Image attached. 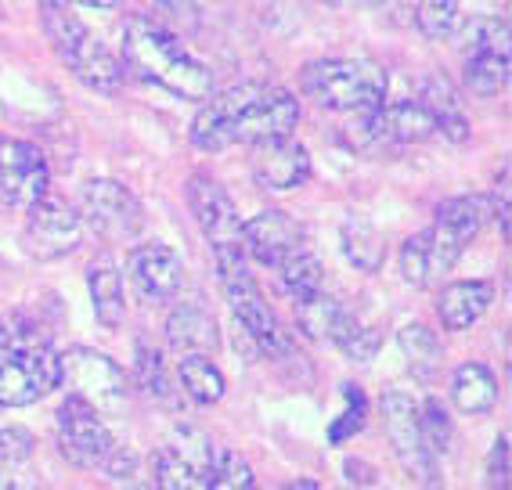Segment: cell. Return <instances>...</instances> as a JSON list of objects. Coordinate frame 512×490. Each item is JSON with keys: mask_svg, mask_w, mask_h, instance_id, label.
<instances>
[{"mask_svg": "<svg viewBox=\"0 0 512 490\" xmlns=\"http://www.w3.org/2000/svg\"><path fill=\"white\" fill-rule=\"evenodd\" d=\"M47 173L44 152L29 141H0V206L8 209H33L47 199Z\"/></svg>", "mask_w": 512, "mask_h": 490, "instance_id": "4fadbf2b", "label": "cell"}, {"mask_svg": "<svg viewBox=\"0 0 512 490\" xmlns=\"http://www.w3.org/2000/svg\"><path fill=\"white\" fill-rule=\"evenodd\" d=\"M466 253V245L455 235H448L444 227H426L419 235H412L401 245V274L404 282L415 289H433L444 282V274L458 264V256Z\"/></svg>", "mask_w": 512, "mask_h": 490, "instance_id": "2e32d148", "label": "cell"}, {"mask_svg": "<svg viewBox=\"0 0 512 490\" xmlns=\"http://www.w3.org/2000/svg\"><path fill=\"white\" fill-rule=\"evenodd\" d=\"M152 490H199V472L184 465L170 447L152 454Z\"/></svg>", "mask_w": 512, "mask_h": 490, "instance_id": "e575fe53", "label": "cell"}, {"mask_svg": "<svg viewBox=\"0 0 512 490\" xmlns=\"http://www.w3.org/2000/svg\"><path fill=\"white\" fill-rule=\"evenodd\" d=\"M332 4H343V8H379L383 0H332Z\"/></svg>", "mask_w": 512, "mask_h": 490, "instance_id": "ee69618b", "label": "cell"}, {"mask_svg": "<svg viewBox=\"0 0 512 490\" xmlns=\"http://www.w3.org/2000/svg\"><path fill=\"white\" fill-rule=\"evenodd\" d=\"M33 469V436L26 429H0V487L4 490H37Z\"/></svg>", "mask_w": 512, "mask_h": 490, "instance_id": "d4e9b609", "label": "cell"}, {"mask_svg": "<svg viewBox=\"0 0 512 490\" xmlns=\"http://www.w3.org/2000/svg\"><path fill=\"white\" fill-rule=\"evenodd\" d=\"M253 177L267 191H293L311 177V155L293 137L253 145Z\"/></svg>", "mask_w": 512, "mask_h": 490, "instance_id": "ac0fdd59", "label": "cell"}, {"mask_svg": "<svg viewBox=\"0 0 512 490\" xmlns=\"http://www.w3.org/2000/svg\"><path fill=\"white\" fill-rule=\"evenodd\" d=\"M419 418H422V440H426V451H430L433 458L448 454L451 418H448V411H444V404H440V400H426V404L419 408Z\"/></svg>", "mask_w": 512, "mask_h": 490, "instance_id": "74e56055", "label": "cell"}, {"mask_svg": "<svg viewBox=\"0 0 512 490\" xmlns=\"http://www.w3.org/2000/svg\"><path fill=\"white\" fill-rule=\"evenodd\" d=\"M419 105H422V109H430V116L437 119V134H444L448 141H455V145H466L469 137H473L466 112H462V98H458L455 83H451L444 73L426 76Z\"/></svg>", "mask_w": 512, "mask_h": 490, "instance_id": "d6986e66", "label": "cell"}, {"mask_svg": "<svg viewBox=\"0 0 512 490\" xmlns=\"http://www.w3.org/2000/svg\"><path fill=\"white\" fill-rule=\"evenodd\" d=\"M494 303V285L491 282H451L440 292L437 314L448 332H466L476 321L484 318L487 307Z\"/></svg>", "mask_w": 512, "mask_h": 490, "instance_id": "44dd1931", "label": "cell"}, {"mask_svg": "<svg viewBox=\"0 0 512 490\" xmlns=\"http://www.w3.org/2000/svg\"><path fill=\"white\" fill-rule=\"evenodd\" d=\"M130 285L138 292V300L145 307H163V303L177 300V292L184 289V264L181 256L163 242L134 245L127 256Z\"/></svg>", "mask_w": 512, "mask_h": 490, "instance_id": "9a60e30c", "label": "cell"}, {"mask_svg": "<svg viewBox=\"0 0 512 490\" xmlns=\"http://www.w3.org/2000/svg\"><path fill=\"white\" fill-rule=\"evenodd\" d=\"M87 285H91V303L98 325L116 332L127 321V296H123V274H119L116 260L109 253H101L91 267H87Z\"/></svg>", "mask_w": 512, "mask_h": 490, "instance_id": "ffe728a7", "label": "cell"}, {"mask_svg": "<svg viewBox=\"0 0 512 490\" xmlns=\"http://www.w3.org/2000/svg\"><path fill=\"white\" fill-rule=\"evenodd\" d=\"M134 379H138L141 390H145L152 400H159V404H170V397H174V390H170V379H166L163 354H159L156 346H148L145 339H138V361H134Z\"/></svg>", "mask_w": 512, "mask_h": 490, "instance_id": "836d02e7", "label": "cell"}, {"mask_svg": "<svg viewBox=\"0 0 512 490\" xmlns=\"http://www.w3.org/2000/svg\"><path fill=\"white\" fill-rule=\"evenodd\" d=\"M383 408V426H386V440L394 447L397 462L404 465V472L419 480L426 490H440L437 480V458L426 451V440H422V418H419V404H415L408 393L390 390L379 400Z\"/></svg>", "mask_w": 512, "mask_h": 490, "instance_id": "9c48e42d", "label": "cell"}, {"mask_svg": "<svg viewBox=\"0 0 512 490\" xmlns=\"http://www.w3.org/2000/svg\"><path fill=\"white\" fill-rule=\"evenodd\" d=\"M282 490H318V483H311V480H296V483H285Z\"/></svg>", "mask_w": 512, "mask_h": 490, "instance_id": "f6af8a7d", "label": "cell"}, {"mask_svg": "<svg viewBox=\"0 0 512 490\" xmlns=\"http://www.w3.org/2000/svg\"><path fill=\"white\" fill-rule=\"evenodd\" d=\"M336 346L343 350V354L350 357V361L357 364H368L375 354H379V346H383V336H379V328L372 325H361V321H354V325L343 332V336L336 339Z\"/></svg>", "mask_w": 512, "mask_h": 490, "instance_id": "f35d334b", "label": "cell"}, {"mask_svg": "<svg viewBox=\"0 0 512 490\" xmlns=\"http://www.w3.org/2000/svg\"><path fill=\"white\" fill-rule=\"evenodd\" d=\"M220 285H224V296L231 303V314L235 321L242 325L253 346L260 354H267L271 361L275 357H289L296 350L293 336L282 328V321L275 318V310L271 303L264 300V292L260 285L253 282V274H249V264H238L231 271H220Z\"/></svg>", "mask_w": 512, "mask_h": 490, "instance_id": "52a82bcc", "label": "cell"}, {"mask_svg": "<svg viewBox=\"0 0 512 490\" xmlns=\"http://www.w3.org/2000/svg\"><path fill=\"white\" fill-rule=\"evenodd\" d=\"M451 400L466 415H487L498 404V379L491 375L487 364H462L451 379Z\"/></svg>", "mask_w": 512, "mask_h": 490, "instance_id": "484cf974", "label": "cell"}, {"mask_svg": "<svg viewBox=\"0 0 512 490\" xmlns=\"http://www.w3.org/2000/svg\"><path fill=\"white\" fill-rule=\"evenodd\" d=\"M397 343H401L404 357H408L419 372H433V368L440 364V354H444L437 332H430L426 325H404Z\"/></svg>", "mask_w": 512, "mask_h": 490, "instance_id": "d590c367", "label": "cell"}, {"mask_svg": "<svg viewBox=\"0 0 512 490\" xmlns=\"http://www.w3.org/2000/svg\"><path fill=\"white\" fill-rule=\"evenodd\" d=\"M347 472H350V480H354V483H372L375 480L372 469H368V465H361V462H354V458L347 462Z\"/></svg>", "mask_w": 512, "mask_h": 490, "instance_id": "b9f144b4", "label": "cell"}, {"mask_svg": "<svg viewBox=\"0 0 512 490\" xmlns=\"http://www.w3.org/2000/svg\"><path fill=\"white\" fill-rule=\"evenodd\" d=\"M300 91L329 112H368L386 101L390 76L372 58H321L300 73Z\"/></svg>", "mask_w": 512, "mask_h": 490, "instance_id": "3957f363", "label": "cell"}, {"mask_svg": "<svg viewBox=\"0 0 512 490\" xmlns=\"http://www.w3.org/2000/svg\"><path fill=\"white\" fill-rule=\"evenodd\" d=\"M339 245H343V256H347L350 264L365 274H375L386 260L383 231H379L375 224H368V220H361V217H350L347 224H343V231H339Z\"/></svg>", "mask_w": 512, "mask_h": 490, "instance_id": "4316f807", "label": "cell"}, {"mask_svg": "<svg viewBox=\"0 0 512 490\" xmlns=\"http://www.w3.org/2000/svg\"><path fill=\"white\" fill-rule=\"evenodd\" d=\"M58 390V357L47 346L0 343V408H29Z\"/></svg>", "mask_w": 512, "mask_h": 490, "instance_id": "ba28073f", "label": "cell"}, {"mask_svg": "<svg viewBox=\"0 0 512 490\" xmlns=\"http://www.w3.org/2000/svg\"><path fill=\"white\" fill-rule=\"evenodd\" d=\"M166 339L181 354H213L220 346V332L213 314L199 307V303H181V307L166 318Z\"/></svg>", "mask_w": 512, "mask_h": 490, "instance_id": "7402d4cb", "label": "cell"}, {"mask_svg": "<svg viewBox=\"0 0 512 490\" xmlns=\"http://www.w3.org/2000/svg\"><path fill=\"white\" fill-rule=\"evenodd\" d=\"M300 123V101L285 87L238 83L206 98L192 123V145L199 152H224L231 145H264L289 137Z\"/></svg>", "mask_w": 512, "mask_h": 490, "instance_id": "6da1fadb", "label": "cell"}, {"mask_svg": "<svg viewBox=\"0 0 512 490\" xmlns=\"http://www.w3.org/2000/svg\"><path fill=\"white\" fill-rule=\"evenodd\" d=\"M343 400H347V408H343V415L336 418L329 426V440L332 444H343V440H350L354 433H361L365 429V393H361V386H354V382H343Z\"/></svg>", "mask_w": 512, "mask_h": 490, "instance_id": "8d00e7d4", "label": "cell"}, {"mask_svg": "<svg viewBox=\"0 0 512 490\" xmlns=\"http://www.w3.org/2000/svg\"><path fill=\"white\" fill-rule=\"evenodd\" d=\"M26 231H22V242H26V253L37 256V260H62V256L76 253L83 242V220L73 206H65L58 199H40L33 209H26Z\"/></svg>", "mask_w": 512, "mask_h": 490, "instance_id": "5bb4252c", "label": "cell"}, {"mask_svg": "<svg viewBox=\"0 0 512 490\" xmlns=\"http://www.w3.org/2000/svg\"><path fill=\"white\" fill-rule=\"evenodd\" d=\"M466 87L476 98H494L509 87V55H469L466 58Z\"/></svg>", "mask_w": 512, "mask_h": 490, "instance_id": "4dcf8cb0", "label": "cell"}, {"mask_svg": "<svg viewBox=\"0 0 512 490\" xmlns=\"http://www.w3.org/2000/svg\"><path fill=\"white\" fill-rule=\"evenodd\" d=\"M278 278H282V289L293 296V300H303V296H314L321 292V282H325V271H321V260L311 253V249H296L278 264Z\"/></svg>", "mask_w": 512, "mask_h": 490, "instance_id": "f1b7e54d", "label": "cell"}, {"mask_svg": "<svg viewBox=\"0 0 512 490\" xmlns=\"http://www.w3.org/2000/svg\"><path fill=\"white\" fill-rule=\"evenodd\" d=\"M494 209H498V195H462V199L440 202L433 224L444 227V231L455 235L462 245H469L484 231L487 220L494 217Z\"/></svg>", "mask_w": 512, "mask_h": 490, "instance_id": "603a6c76", "label": "cell"}, {"mask_svg": "<svg viewBox=\"0 0 512 490\" xmlns=\"http://www.w3.org/2000/svg\"><path fill=\"white\" fill-rule=\"evenodd\" d=\"M65 4H80V8H94V11H112V8H119V0H65Z\"/></svg>", "mask_w": 512, "mask_h": 490, "instance_id": "7bdbcfd3", "label": "cell"}, {"mask_svg": "<svg viewBox=\"0 0 512 490\" xmlns=\"http://www.w3.org/2000/svg\"><path fill=\"white\" fill-rule=\"evenodd\" d=\"M458 51L469 55H509V19L498 15H476L458 29Z\"/></svg>", "mask_w": 512, "mask_h": 490, "instance_id": "83f0119b", "label": "cell"}, {"mask_svg": "<svg viewBox=\"0 0 512 490\" xmlns=\"http://www.w3.org/2000/svg\"><path fill=\"white\" fill-rule=\"evenodd\" d=\"M412 22L426 40H448L458 26V0H415Z\"/></svg>", "mask_w": 512, "mask_h": 490, "instance_id": "1f68e13d", "label": "cell"}, {"mask_svg": "<svg viewBox=\"0 0 512 490\" xmlns=\"http://www.w3.org/2000/svg\"><path fill=\"white\" fill-rule=\"evenodd\" d=\"M437 137V119L419 101H397V105H375L357 119L354 145L390 148V145H422Z\"/></svg>", "mask_w": 512, "mask_h": 490, "instance_id": "8fae6325", "label": "cell"}, {"mask_svg": "<svg viewBox=\"0 0 512 490\" xmlns=\"http://www.w3.org/2000/svg\"><path fill=\"white\" fill-rule=\"evenodd\" d=\"M40 19H44V33L55 47V55L73 69L76 80H83L94 91H119L123 87V76H127L123 62L76 19L73 4L40 0Z\"/></svg>", "mask_w": 512, "mask_h": 490, "instance_id": "277c9868", "label": "cell"}, {"mask_svg": "<svg viewBox=\"0 0 512 490\" xmlns=\"http://www.w3.org/2000/svg\"><path fill=\"white\" fill-rule=\"evenodd\" d=\"M253 465L238 451H217L206 469V490H253Z\"/></svg>", "mask_w": 512, "mask_h": 490, "instance_id": "d6a6232c", "label": "cell"}, {"mask_svg": "<svg viewBox=\"0 0 512 490\" xmlns=\"http://www.w3.org/2000/svg\"><path fill=\"white\" fill-rule=\"evenodd\" d=\"M58 447L80 469H105L116 451V440L91 404H83L80 397H65L58 408Z\"/></svg>", "mask_w": 512, "mask_h": 490, "instance_id": "7c38bea8", "label": "cell"}, {"mask_svg": "<svg viewBox=\"0 0 512 490\" xmlns=\"http://www.w3.org/2000/svg\"><path fill=\"white\" fill-rule=\"evenodd\" d=\"M80 209V220H87L105 242H130L145 227V209H141L138 195L119 181H105V177L83 184Z\"/></svg>", "mask_w": 512, "mask_h": 490, "instance_id": "30bf717a", "label": "cell"}, {"mask_svg": "<svg viewBox=\"0 0 512 490\" xmlns=\"http://www.w3.org/2000/svg\"><path fill=\"white\" fill-rule=\"evenodd\" d=\"M242 242L253 260H260L264 267H278L303 245V227L285 209H264L242 224Z\"/></svg>", "mask_w": 512, "mask_h": 490, "instance_id": "e0dca14e", "label": "cell"}, {"mask_svg": "<svg viewBox=\"0 0 512 490\" xmlns=\"http://www.w3.org/2000/svg\"><path fill=\"white\" fill-rule=\"evenodd\" d=\"M58 386H65L69 397L91 404L101 418L123 415L130 404L127 372L112 357L87 350V346H76V350L58 357Z\"/></svg>", "mask_w": 512, "mask_h": 490, "instance_id": "5b68a950", "label": "cell"}, {"mask_svg": "<svg viewBox=\"0 0 512 490\" xmlns=\"http://www.w3.org/2000/svg\"><path fill=\"white\" fill-rule=\"evenodd\" d=\"M127 490H152V487H138V483H134V487H127Z\"/></svg>", "mask_w": 512, "mask_h": 490, "instance_id": "bcb514c9", "label": "cell"}, {"mask_svg": "<svg viewBox=\"0 0 512 490\" xmlns=\"http://www.w3.org/2000/svg\"><path fill=\"white\" fill-rule=\"evenodd\" d=\"M181 386L195 404H217L224 397V375L206 354H188L181 361Z\"/></svg>", "mask_w": 512, "mask_h": 490, "instance_id": "f546056e", "label": "cell"}, {"mask_svg": "<svg viewBox=\"0 0 512 490\" xmlns=\"http://www.w3.org/2000/svg\"><path fill=\"white\" fill-rule=\"evenodd\" d=\"M487 487L509 490V433H502L494 440L491 462H487Z\"/></svg>", "mask_w": 512, "mask_h": 490, "instance_id": "ab89813d", "label": "cell"}, {"mask_svg": "<svg viewBox=\"0 0 512 490\" xmlns=\"http://www.w3.org/2000/svg\"><path fill=\"white\" fill-rule=\"evenodd\" d=\"M188 206H192L202 235H206V242H210L217 271H231V267L246 264L242 217H238L235 202L228 199V191L220 188L213 177L195 173L192 181H188Z\"/></svg>", "mask_w": 512, "mask_h": 490, "instance_id": "8992f818", "label": "cell"}, {"mask_svg": "<svg viewBox=\"0 0 512 490\" xmlns=\"http://www.w3.org/2000/svg\"><path fill=\"white\" fill-rule=\"evenodd\" d=\"M354 314L343 310V303L325 296V292H314V296H303L296 300V325L307 339H332L336 343L350 325H354Z\"/></svg>", "mask_w": 512, "mask_h": 490, "instance_id": "cb8c5ba5", "label": "cell"}, {"mask_svg": "<svg viewBox=\"0 0 512 490\" xmlns=\"http://www.w3.org/2000/svg\"><path fill=\"white\" fill-rule=\"evenodd\" d=\"M379 8H383L394 22H408V15H412V8H415V0H383Z\"/></svg>", "mask_w": 512, "mask_h": 490, "instance_id": "60d3db41", "label": "cell"}, {"mask_svg": "<svg viewBox=\"0 0 512 490\" xmlns=\"http://www.w3.org/2000/svg\"><path fill=\"white\" fill-rule=\"evenodd\" d=\"M123 69L145 83H156L163 91L177 94L184 101L213 98V73L202 62H195L181 47V40L148 15H130L123 22Z\"/></svg>", "mask_w": 512, "mask_h": 490, "instance_id": "7a4b0ae2", "label": "cell"}]
</instances>
